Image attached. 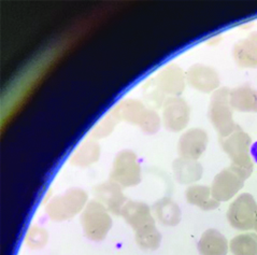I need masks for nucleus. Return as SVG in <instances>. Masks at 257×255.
I'll return each instance as SVG.
<instances>
[{"label":"nucleus","mask_w":257,"mask_h":255,"mask_svg":"<svg viewBox=\"0 0 257 255\" xmlns=\"http://www.w3.org/2000/svg\"><path fill=\"white\" fill-rule=\"evenodd\" d=\"M251 142L250 136L240 129L236 130L230 136L221 138L222 148L231 160L230 167L244 180L250 178L253 171V162L248 155Z\"/></svg>","instance_id":"f257e3e1"},{"label":"nucleus","mask_w":257,"mask_h":255,"mask_svg":"<svg viewBox=\"0 0 257 255\" xmlns=\"http://www.w3.org/2000/svg\"><path fill=\"white\" fill-rule=\"evenodd\" d=\"M111 115L116 121H126L140 126L147 134H155L161 127V118L154 110L146 108L143 104L134 99H127L120 102L112 111Z\"/></svg>","instance_id":"f03ea898"},{"label":"nucleus","mask_w":257,"mask_h":255,"mask_svg":"<svg viewBox=\"0 0 257 255\" xmlns=\"http://www.w3.org/2000/svg\"><path fill=\"white\" fill-rule=\"evenodd\" d=\"M88 195L82 189L72 187L64 194L50 200L45 206V212L53 221L63 222L70 220L86 207Z\"/></svg>","instance_id":"7ed1b4c3"},{"label":"nucleus","mask_w":257,"mask_h":255,"mask_svg":"<svg viewBox=\"0 0 257 255\" xmlns=\"http://www.w3.org/2000/svg\"><path fill=\"white\" fill-rule=\"evenodd\" d=\"M81 224L88 239L101 241L112 227V219L108 209L101 202L92 200L82 211Z\"/></svg>","instance_id":"20e7f679"},{"label":"nucleus","mask_w":257,"mask_h":255,"mask_svg":"<svg viewBox=\"0 0 257 255\" xmlns=\"http://www.w3.org/2000/svg\"><path fill=\"white\" fill-rule=\"evenodd\" d=\"M230 91L223 87L212 95L209 107V118L221 138H226L239 129L232 119V110L229 102Z\"/></svg>","instance_id":"39448f33"},{"label":"nucleus","mask_w":257,"mask_h":255,"mask_svg":"<svg viewBox=\"0 0 257 255\" xmlns=\"http://www.w3.org/2000/svg\"><path fill=\"white\" fill-rule=\"evenodd\" d=\"M257 216V204L251 194L243 193L233 200L227 211L230 226L238 230L254 229Z\"/></svg>","instance_id":"423d86ee"},{"label":"nucleus","mask_w":257,"mask_h":255,"mask_svg":"<svg viewBox=\"0 0 257 255\" xmlns=\"http://www.w3.org/2000/svg\"><path fill=\"white\" fill-rule=\"evenodd\" d=\"M111 180L122 187L136 186L141 181V167L133 151H122L115 157L111 171Z\"/></svg>","instance_id":"0eeeda50"},{"label":"nucleus","mask_w":257,"mask_h":255,"mask_svg":"<svg viewBox=\"0 0 257 255\" xmlns=\"http://www.w3.org/2000/svg\"><path fill=\"white\" fill-rule=\"evenodd\" d=\"M244 181L245 180L231 167L222 170L215 176L211 186L213 198L218 202L230 200L242 189Z\"/></svg>","instance_id":"6e6552de"},{"label":"nucleus","mask_w":257,"mask_h":255,"mask_svg":"<svg viewBox=\"0 0 257 255\" xmlns=\"http://www.w3.org/2000/svg\"><path fill=\"white\" fill-rule=\"evenodd\" d=\"M164 125L171 132L184 130L190 121V107L180 97H172L165 101L163 112Z\"/></svg>","instance_id":"1a4fd4ad"},{"label":"nucleus","mask_w":257,"mask_h":255,"mask_svg":"<svg viewBox=\"0 0 257 255\" xmlns=\"http://www.w3.org/2000/svg\"><path fill=\"white\" fill-rule=\"evenodd\" d=\"M153 84L164 97L166 94L181 95L185 87V74L183 70L175 64L168 65L152 80Z\"/></svg>","instance_id":"9d476101"},{"label":"nucleus","mask_w":257,"mask_h":255,"mask_svg":"<svg viewBox=\"0 0 257 255\" xmlns=\"http://www.w3.org/2000/svg\"><path fill=\"white\" fill-rule=\"evenodd\" d=\"M97 200L108 209V211L119 215L128 201L122 192V186L116 182L109 180L101 184H98L94 189Z\"/></svg>","instance_id":"9b49d317"},{"label":"nucleus","mask_w":257,"mask_h":255,"mask_svg":"<svg viewBox=\"0 0 257 255\" xmlns=\"http://www.w3.org/2000/svg\"><path fill=\"white\" fill-rule=\"evenodd\" d=\"M208 145V135L200 129H192L179 140L178 151L180 156L185 160L197 161L206 151Z\"/></svg>","instance_id":"f8f14e48"},{"label":"nucleus","mask_w":257,"mask_h":255,"mask_svg":"<svg viewBox=\"0 0 257 255\" xmlns=\"http://www.w3.org/2000/svg\"><path fill=\"white\" fill-rule=\"evenodd\" d=\"M127 224H130L135 232L154 226L155 220L151 208L142 201L128 200L120 213Z\"/></svg>","instance_id":"ddd939ff"},{"label":"nucleus","mask_w":257,"mask_h":255,"mask_svg":"<svg viewBox=\"0 0 257 255\" xmlns=\"http://www.w3.org/2000/svg\"><path fill=\"white\" fill-rule=\"evenodd\" d=\"M187 82L194 88L203 93L214 91L220 85L217 72L208 66L194 65L186 73Z\"/></svg>","instance_id":"4468645a"},{"label":"nucleus","mask_w":257,"mask_h":255,"mask_svg":"<svg viewBox=\"0 0 257 255\" xmlns=\"http://www.w3.org/2000/svg\"><path fill=\"white\" fill-rule=\"evenodd\" d=\"M197 247L200 255H227L229 243L222 232L210 228L201 235Z\"/></svg>","instance_id":"2eb2a0df"},{"label":"nucleus","mask_w":257,"mask_h":255,"mask_svg":"<svg viewBox=\"0 0 257 255\" xmlns=\"http://www.w3.org/2000/svg\"><path fill=\"white\" fill-rule=\"evenodd\" d=\"M233 57L240 67L257 68V33L251 34L236 44Z\"/></svg>","instance_id":"dca6fc26"},{"label":"nucleus","mask_w":257,"mask_h":255,"mask_svg":"<svg viewBox=\"0 0 257 255\" xmlns=\"http://www.w3.org/2000/svg\"><path fill=\"white\" fill-rule=\"evenodd\" d=\"M231 108L241 112H257V91L248 85L233 88L229 93Z\"/></svg>","instance_id":"f3484780"},{"label":"nucleus","mask_w":257,"mask_h":255,"mask_svg":"<svg viewBox=\"0 0 257 255\" xmlns=\"http://www.w3.org/2000/svg\"><path fill=\"white\" fill-rule=\"evenodd\" d=\"M185 197L188 204L197 206L203 211H211L220 206V202L212 196L211 187L205 185H192L185 191Z\"/></svg>","instance_id":"a211bd4d"},{"label":"nucleus","mask_w":257,"mask_h":255,"mask_svg":"<svg viewBox=\"0 0 257 255\" xmlns=\"http://www.w3.org/2000/svg\"><path fill=\"white\" fill-rule=\"evenodd\" d=\"M173 172L177 181L182 184L197 182L202 177V166L197 161L178 159L173 162Z\"/></svg>","instance_id":"6ab92c4d"},{"label":"nucleus","mask_w":257,"mask_h":255,"mask_svg":"<svg viewBox=\"0 0 257 255\" xmlns=\"http://www.w3.org/2000/svg\"><path fill=\"white\" fill-rule=\"evenodd\" d=\"M157 220L166 226H177L181 222V209L175 200L164 197L153 206Z\"/></svg>","instance_id":"aec40b11"},{"label":"nucleus","mask_w":257,"mask_h":255,"mask_svg":"<svg viewBox=\"0 0 257 255\" xmlns=\"http://www.w3.org/2000/svg\"><path fill=\"white\" fill-rule=\"evenodd\" d=\"M100 156V147L95 141L87 140L71 157V164L74 166L86 167L96 163Z\"/></svg>","instance_id":"412c9836"},{"label":"nucleus","mask_w":257,"mask_h":255,"mask_svg":"<svg viewBox=\"0 0 257 255\" xmlns=\"http://www.w3.org/2000/svg\"><path fill=\"white\" fill-rule=\"evenodd\" d=\"M229 250L232 255H257V234L244 232L233 237Z\"/></svg>","instance_id":"4be33fe9"},{"label":"nucleus","mask_w":257,"mask_h":255,"mask_svg":"<svg viewBox=\"0 0 257 255\" xmlns=\"http://www.w3.org/2000/svg\"><path fill=\"white\" fill-rule=\"evenodd\" d=\"M135 236L138 245L145 250L154 251L160 247L162 242V235L155 225L135 232Z\"/></svg>","instance_id":"5701e85b"},{"label":"nucleus","mask_w":257,"mask_h":255,"mask_svg":"<svg viewBox=\"0 0 257 255\" xmlns=\"http://www.w3.org/2000/svg\"><path fill=\"white\" fill-rule=\"evenodd\" d=\"M49 234L43 227L34 225L29 228L26 235V243L32 249H41L48 242Z\"/></svg>","instance_id":"b1692460"},{"label":"nucleus","mask_w":257,"mask_h":255,"mask_svg":"<svg viewBox=\"0 0 257 255\" xmlns=\"http://www.w3.org/2000/svg\"><path fill=\"white\" fill-rule=\"evenodd\" d=\"M116 119L113 117L112 115H110L109 117H107L102 121V123L100 125H98L95 131L93 132V135L96 138H103L105 136H108V135L112 132V130L114 129V126L116 124Z\"/></svg>","instance_id":"393cba45"},{"label":"nucleus","mask_w":257,"mask_h":255,"mask_svg":"<svg viewBox=\"0 0 257 255\" xmlns=\"http://www.w3.org/2000/svg\"><path fill=\"white\" fill-rule=\"evenodd\" d=\"M250 151H251V155L253 156V159L257 163V141L254 142V144L251 146Z\"/></svg>","instance_id":"a878e982"},{"label":"nucleus","mask_w":257,"mask_h":255,"mask_svg":"<svg viewBox=\"0 0 257 255\" xmlns=\"http://www.w3.org/2000/svg\"><path fill=\"white\" fill-rule=\"evenodd\" d=\"M254 229L257 232V216H256V221H255V224H254Z\"/></svg>","instance_id":"bb28decb"}]
</instances>
